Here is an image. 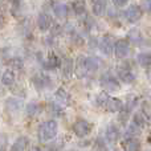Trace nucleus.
Wrapping results in <instances>:
<instances>
[{"instance_id": "13", "label": "nucleus", "mask_w": 151, "mask_h": 151, "mask_svg": "<svg viewBox=\"0 0 151 151\" xmlns=\"http://www.w3.org/2000/svg\"><path fill=\"white\" fill-rule=\"evenodd\" d=\"M114 45L115 44H113V40L110 39V36H105L104 39L101 40V42H99V49H101L105 55L109 56V55H111Z\"/></svg>"}, {"instance_id": "1", "label": "nucleus", "mask_w": 151, "mask_h": 151, "mask_svg": "<svg viewBox=\"0 0 151 151\" xmlns=\"http://www.w3.org/2000/svg\"><path fill=\"white\" fill-rule=\"evenodd\" d=\"M99 66V61L96 57H86V56H78L77 58V65H76V70H77L78 77H83L85 74L90 73V72H96Z\"/></svg>"}, {"instance_id": "29", "label": "nucleus", "mask_w": 151, "mask_h": 151, "mask_svg": "<svg viewBox=\"0 0 151 151\" xmlns=\"http://www.w3.org/2000/svg\"><path fill=\"white\" fill-rule=\"evenodd\" d=\"M142 7H143V11L147 13L151 12V0H143L142 1Z\"/></svg>"}, {"instance_id": "2", "label": "nucleus", "mask_w": 151, "mask_h": 151, "mask_svg": "<svg viewBox=\"0 0 151 151\" xmlns=\"http://www.w3.org/2000/svg\"><path fill=\"white\" fill-rule=\"evenodd\" d=\"M57 131H58V125L56 121L50 119L44 122L41 126L39 127V141L40 142H48V141H52L56 135H57Z\"/></svg>"}, {"instance_id": "9", "label": "nucleus", "mask_w": 151, "mask_h": 151, "mask_svg": "<svg viewBox=\"0 0 151 151\" xmlns=\"http://www.w3.org/2000/svg\"><path fill=\"white\" fill-rule=\"evenodd\" d=\"M37 25H39V28L41 31L44 32L48 31L52 27V17L49 15H47V13H40L39 19H37Z\"/></svg>"}, {"instance_id": "27", "label": "nucleus", "mask_w": 151, "mask_h": 151, "mask_svg": "<svg viewBox=\"0 0 151 151\" xmlns=\"http://www.w3.org/2000/svg\"><path fill=\"white\" fill-rule=\"evenodd\" d=\"M7 64L11 66V68H13V69H21V68H23V61H21L20 58H17V57L11 58Z\"/></svg>"}, {"instance_id": "16", "label": "nucleus", "mask_w": 151, "mask_h": 151, "mask_svg": "<svg viewBox=\"0 0 151 151\" xmlns=\"http://www.w3.org/2000/svg\"><path fill=\"white\" fill-rule=\"evenodd\" d=\"M119 137H121V133L117 126L110 125L109 127L106 129V139L109 142H117L118 139H119Z\"/></svg>"}, {"instance_id": "31", "label": "nucleus", "mask_w": 151, "mask_h": 151, "mask_svg": "<svg viewBox=\"0 0 151 151\" xmlns=\"http://www.w3.org/2000/svg\"><path fill=\"white\" fill-rule=\"evenodd\" d=\"M4 23H5V20H4V16H3L1 13H0V29H1L3 27H4Z\"/></svg>"}, {"instance_id": "23", "label": "nucleus", "mask_w": 151, "mask_h": 151, "mask_svg": "<svg viewBox=\"0 0 151 151\" xmlns=\"http://www.w3.org/2000/svg\"><path fill=\"white\" fill-rule=\"evenodd\" d=\"M123 147H125L126 150H129V151H135V150L141 149V143H139L137 139L131 138V139H127V141H125V143H123Z\"/></svg>"}, {"instance_id": "3", "label": "nucleus", "mask_w": 151, "mask_h": 151, "mask_svg": "<svg viewBox=\"0 0 151 151\" xmlns=\"http://www.w3.org/2000/svg\"><path fill=\"white\" fill-rule=\"evenodd\" d=\"M73 133L80 138H83V137L89 135L91 133V129H93V125L90 122H88L86 119H77L73 123Z\"/></svg>"}, {"instance_id": "18", "label": "nucleus", "mask_w": 151, "mask_h": 151, "mask_svg": "<svg viewBox=\"0 0 151 151\" xmlns=\"http://www.w3.org/2000/svg\"><path fill=\"white\" fill-rule=\"evenodd\" d=\"M0 81H1V83L4 86H13V83H15V74H13V72L5 70L4 73L1 74Z\"/></svg>"}, {"instance_id": "19", "label": "nucleus", "mask_w": 151, "mask_h": 151, "mask_svg": "<svg viewBox=\"0 0 151 151\" xmlns=\"http://www.w3.org/2000/svg\"><path fill=\"white\" fill-rule=\"evenodd\" d=\"M106 11V1L105 0H97L93 4V13L96 16H102Z\"/></svg>"}, {"instance_id": "5", "label": "nucleus", "mask_w": 151, "mask_h": 151, "mask_svg": "<svg viewBox=\"0 0 151 151\" xmlns=\"http://www.w3.org/2000/svg\"><path fill=\"white\" fill-rule=\"evenodd\" d=\"M129 42L127 40H118L114 45V53H115V57L117 58H125L126 56L129 55Z\"/></svg>"}, {"instance_id": "25", "label": "nucleus", "mask_w": 151, "mask_h": 151, "mask_svg": "<svg viewBox=\"0 0 151 151\" xmlns=\"http://www.w3.org/2000/svg\"><path fill=\"white\" fill-rule=\"evenodd\" d=\"M134 123L138 125L139 127H143V126H146L147 119H146V117H145L142 113H137V114L134 115Z\"/></svg>"}, {"instance_id": "6", "label": "nucleus", "mask_w": 151, "mask_h": 151, "mask_svg": "<svg viewBox=\"0 0 151 151\" xmlns=\"http://www.w3.org/2000/svg\"><path fill=\"white\" fill-rule=\"evenodd\" d=\"M125 17L130 23H137L142 17V8L139 5H130L125 12Z\"/></svg>"}, {"instance_id": "7", "label": "nucleus", "mask_w": 151, "mask_h": 151, "mask_svg": "<svg viewBox=\"0 0 151 151\" xmlns=\"http://www.w3.org/2000/svg\"><path fill=\"white\" fill-rule=\"evenodd\" d=\"M23 109V101L19 98H8L5 101V110L11 114H16Z\"/></svg>"}, {"instance_id": "14", "label": "nucleus", "mask_w": 151, "mask_h": 151, "mask_svg": "<svg viewBox=\"0 0 151 151\" xmlns=\"http://www.w3.org/2000/svg\"><path fill=\"white\" fill-rule=\"evenodd\" d=\"M29 146V138L27 137H20L15 141V143L11 146V150L12 151H23V150H27Z\"/></svg>"}, {"instance_id": "24", "label": "nucleus", "mask_w": 151, "mask_h": 151, "mask_svg": "<svg viewBox=\"0 0 151 151\" xmlns=\"http://www.w3.org/2000/svg\"><path fill=\"white\" fill-rule=\"evenodd\" d=\"M110 97L107 96V93H105V91H102V93H99L98 96L96 97V104L98 105V106H106L107 101H109Z\"/></svg>"}, {"instance_id": "20", "label": "nucleus", "mask_w": 151, "mask_h": 151, "mask_svg": "<svg viewBox=\"0 0 151 151\" xmlns=\"http://www.w3.org/2000/svg\"><path fill=\"white\" fill-rule=\"evenodd\" d=\"M138 63L143 68L151 66V52H143L138 55Z\"/></svg>"}, {"instance_id": "22", "label": "nucleus", "mask_w": 151, "mask_h": 151, "mask_svg": "<svg viewBox=\"0 0 151 151\" xmlns=\"http://www.w3.org/2000/svg\"><path fill=\"white\" fill-rule=\"evenodd\" d=\"M72 7H73V11L76 12V15H83L86 11V4L83 0H76V1H73Z\"/></svg>"}, {"instance_id": "26", "label": "nucleus", "mask_w": 151, "mask_h": 151, "mask_svg": "<svg viewBox=\"0 0 151 151\" xmlns=\"http://www.w3.org/2000/svg\"><path fill=\"white\" fill-rule=\"evenodd\" d=\"M40 107L37 106L36 104H28L27 105V115H29V117H33V115H36L37 113L40 111Z\"/></svg>"}, {"instance_id": "17", "label": "nucleus", "mask_w": 151, "mask_h": 151, "mask_svg": "<svg viewBox=\"0 0 151 151\" xmlns=\"http://www.w3.org/2000/svg\"><path fill=\"white\" fill-rule=\"evenodd\" d=\"M33 83H35V86H36L37 89H44V88H47V86L49 85L50 81H49V78H48L47 76L36 74L33 77Z\"/></svg>"}, {"instance_id": "11", "label": "nucleus", "mask_w": 151, "mask_h": 151, "mask_svg": "<svg viewBox=\"0 0 151 151\" xmlns=\"http://www.w3.org/2000/svg\"><path fill=\"white\" fill-rule=\"evenodd\" d=\"M60 65H61L60 58H58L56 55H53V53L48 56L47 61L44 63V68L47 69V70H55V69H57Z\"/></svg>"}, {"instance_id": "8", "label": "nucleus", "mask_w": 151, "mask_h": 151, "mask_svg": "<svg viewBox=\"0 0 151 151\" xmlns=\"http://www.w3.org/2000/svg\"><path fill=\"white\" fill-rule=\"evenodd\" d=\"M55 101L58 106H68L70 104V96L66 90L64 89H58L55 93Z\"/></svg>"}, {"instance_id": "28", "label": "nucleus", "mask_w": 151, "mask_h": 151, "mask_svg": "<svg viewBox=\"0 0 151 151\" xmlns=\"http://www.w3.org/2000/svg\"><path fill=\"white\" fill-rule=\"evenodd\" d=\"M7 142H8V137L4 134H0V150L7 147Z\"/></svg>"}, {"instance_id": "4", "label": "nucleus", "mask_w": 151, "mask_h": 151, "mask_svg": "<svg viewBox=\"0 0 151 151\" xmlns=\"http://www.w3.org/2000/svg\"><path fill=\"white\" fill-rule=\"evenodd\" d=\"M101 86L106 91H118L121 89L119 82L110 74H104L101 77Z\"/></svg>"}, {"instance_id": "10", "label": "nucleus", "mask_w": 151, "mask_h": 151, "mask_svg": "<svg viewBox=\"0 0 151 151\" xmlns=\"http://www.w3.org/2000/svg\"><path fill=\"white\" fill-rule=\"evenodd\" d=\"M123 107V102L121 101L119 98H115V97H113V98H109V101H107L106 104V109L109 110L110 113H117V111H121Z\"/></svg>"}, {"instance_id": "15", "label": "nucleus", "mask_w": 151, "mask_h": 151, "mask_svg": "<svg viewBox=\"0 0 151 151\" xmlns=\"http://www.w3.org/2000/svg\"><path fill=\"white\" fill-rule=\"evenodd\" d=\"M63 74L65 78H70L74 72V63L72 58H65L63 63Z\"/></svg>"}, {"instance_id": "30", "label": "nucleus", "mask_w": 151, "mask_h": 151, "mask_svg": "<svg viewBox=\"0 0 151 151\" xmlns=\"http://www.w3.org/2000/svg\"><path fill=\"white\" fill-rule=\"evenodd\" d=\"M113 3H114V4L117 5V7H122V5L127 4L129 0H113Z\"/></svg>"}, {"instance_id": "21", "label": "nucleus", "mask_w": 151, "mask_h": 151, "mask_svg": "<svg viewBox=\"0 0 151 151\" xmlns=\"http://www.w3.org/2000/svg\"><path fill=\"white\" fill-rule=\"evenodd\" d=\"M53 12H55V15L57 16V17H65V16L68 15V7H66V4L57 3V4H55V7H53Z\"/></svg>"}, {"instance_id": "12", "label": "nucleus", "mask_w": 151, "mask_h": 151, "mask_svg": "<svg viewBox=\"0 0 151 151\" xmlns=\"http://www.w3.org/2000/svg\"><path fill=\"white\" fill-rule=\"evenodd\" d=\"M118 77L121 78V81L125 83H131L134 82L135 80V76L134 73L127 68H123V69H118Z\"/></svg>"}]
</instances>
